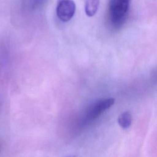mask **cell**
<instances>
[{
	"label": "cell",
	"instance_id": "6da1fadb",
	"mask_svg": "<svg viewBox=\"0 0 157 157\" xmlns=\"http://www.w3.org/2000/svg\"><path fill=\"white\" fill-rule=\"evenodd\" d=\"M130 4L131 0H109L108 14L109 20L113 26L119 27L125 21Z\"/></svg>",
	"mask_w": 157,
	"mask_h": 157
},
{
	"label": "cell",
	"instance_id": "7a4b0ae2",
	"mask_svg": "<svg viewBox=\"0 0 157 157\" xmlns=\"http://www.w3.org/2000/svg\"><path fill=\"white\" fill-rule=\"evenodd\" d=\"M75 8L73 0H59L56 6V15L61 21H69L74 15Z\"/></svg>",
	"mask_w": 157,
	"mask_h": 157
},
{
	"label": "cell",
	"instance_id": "3957f363",
	"mask_svg": "<svg viewBox=\"0 0 157 157\" xmlns=\"http://www.w3.org/2000/svg\"><path fill=\"white\" fill-rule=\"evenodd\" d=\"M114 102L115 99L112 98L97 101L88 109L86 114V119L88 120H93L96 118L103 112L111 107Z\"/></svg>",
	"mask_w": 157,
	"mask_h": 157
},
{
	"label": "cell",
	"instance_id": "277c9868",
	"mask_svg": "<svg viewBox=\"0 0 157 157\" xmlns=\"http://www.w3.org/2000/svg\"><path fill=\"white\" fill-rule=\"evenodd\" d=\"M99 0H86L85 4V12L88 17L94 16L98 9Z\"/></svg>",
	"mask_w": 157,
	"mask_h": 157
},
{
	"label": "cell",
	"instance_id": "5b68a950",
	"mask_svg": "<svg viewBox=\"0 0 157 157\" xmlns=\"http://www.w3.org/2000/svg\"><path fill=\"white\" fill-rule=\"evenodd\" d=\"M118 123L123 129H128L132 123V115L129 111L121 113L118 117Z\"/></svg>",
	"mask_w": 157,
	"mask_h": 157
}]
</instances>
